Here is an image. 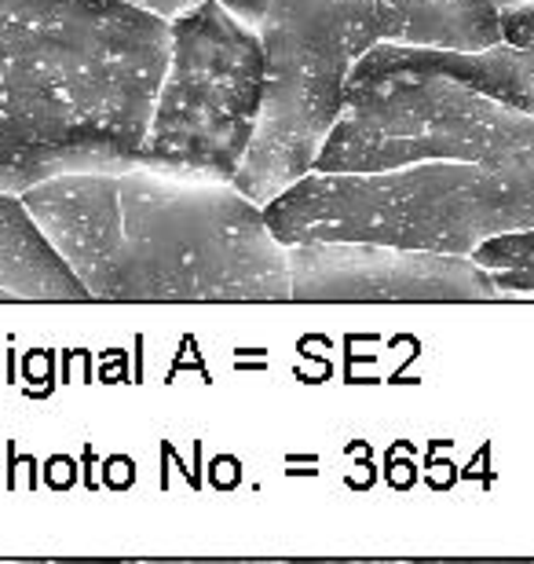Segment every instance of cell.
Returning <instances> with one entry per match:
<instances>
[{
  "label": "cell",
  "mask_w": 534,
  "mask_h": 564,
  "mask_svg": "<svg viewBox=\"0 0 534 564\" xmlns=\"http://www.w3.org/2000/svg\"><path fill=\"white\" fill-rule=\"evenodd\" d=\"M0 301H92L15 191H0Z\"/></svg>",
  "instance_id": "obj_8"
},
{
  "label": "cell",
  "mask_w": 534,
  "mask_h": 564,
  "mask_svg": "<svg viewBox=\"0 0 534 564\" xmlns=\"http://www.w3.org/2000/svg\"><path fill=\"white\" fill-rule=\"evenodd\" d=\"M534 165V118L450 77L400 63L378 41L351 66L315 173H381L411 162Z\"/></svg>",
  "instance_id": "obj_4"
},
{
  "label": "cell",
  "mask_w": 534,
  "mask_h": 564,
  "mask_svg": "<svg viewBox=\"0 0 534 564\" xmlns=\"http://www.w3.org/2000/svg\"><path fill=\"white\" fill-rule=\"evenodd\" d=\"M216 4L231 11L235 19H242L246 26H260L271 11V0H216Z\"/></svg>",
  "instance_id": "obj_14"
},
{
  "label": "cell",
  "mask_w": 534,
  "mask_h": 564,
  "mask_svg": "<svg viewBox=\"0 0 534 564\" xmlns=\"http://www.w3.org/2000/svg\"><path fill=\"white\" fill-rule=\"evenodd\" d=\"M22 202L92 301H290L286 246L235 184L129 165L59 173Z\"/></svg>",
  "instance_id": "obj_1"
},
{
  "label": "cell",
  "mask_w": 534,
  "mask_h": 564,
  "mask_svg": "<svg viewBox=\"0 0 534 564\" xmlns=\"http://www.w3.org/2000/svg\"><path fill=\"white\" fill-rule=\"evenodd\" d=\"M168 63V22L121 0H0V191L129 169Z\"/></svg>",
  "instance_id": "obj_2"
},
{
  "label": "cell",
  "mask_w": 534,
  "mask_h": 564,
  "mask_svg": "<svg viewBox=\"0 0 534 564\" xmlns=\"http://www.w3.org/2000/svg\"><path fill=\"white\" fill-rule=\"evenodd\" d=\"M268 85L264 41L216 0L168 22V63L135 165L235 184Z\"/></svg>",
  "instance_id": "obj_6"
},
{
  "label": "cell",
  "mask_w": 534,
  "mask_h": 564,
  "mask_svg": "<svg viewBox=\"0 0 534 564\" xmlns=\"http://www.w3.org/2000/svg\"><path fill=\"white\" fill-rule=\"evenodd\" d=\"M121 4H129L135 11H146V15H157V19H165V22H173V19L184 15V11L198 8L201 0H121Z\"/></svg>",
  "instance_id": "obj_13"
},
{
  "label": "cell",
  "mask_w": 534,
  "mask_h": 564,
  "mask_svg": "<svg viewBox=\"0 0 534 564\" xmlns=\"http://www.w3.org/2000/svg\"><path fill=\"white\" fill-rule=\"evenodd\" d=\"M268 85L235 187L257 206L297 184L345 110L348 74L384 41L378 0H271L260 22Z\"/></svg>",
  "instance_id": "obj_5"
},
{
  "label": "cell",
  "mask_w": 534,
  "mask_h": 564,
  "mask_svg": "<svg viewBox=\"0 0 534 564\" xmlns=\"http://www.w3.org/2000/svg\"><path fill=\"white\" fill-rule=\"evenodd\" d=\"M392 55L414 70H428L450 82H461L476 93L498 99V104L524 110L534 118V52L513 48L498 41L480 52H447V48H411V44H392Z\"/></svg>",
  "instance_id": "obj_10"
},
{
  "label": "cell",
  "mask_w": 534,
  "mask_h": 564,
  "mask_svg": "<svg viewBox=\"0 0 534 564\" xmlns=\"http://www.w3.org/2000/svg\"><path fill=\"white\" fill-rule=\"evenodd\" d=\"M290 253V301H498L502 290L472 257L378 242H301Z\"/></svg>",
  "instance_id": "obj_7"
},
{
  "label": "cell",
  "mask_w": 534,
  "mask_h": 564,
  "mask_svg": "<svg viewBox=\"0 0 534 564\" xmlns=\"http://www.w3.org/2000/svg\"><path fill=\"white\" fill-rule=\"evenodd\" d=\"M384 41L411 48L480 52L502 41V19L487 0H378Z\"/></svg>",
  "instance_id": "obj_9"
},
{
  "label": "cell",
  "mask_w": 534,
  "mask_h": 564,
  "mask_svg": "<svg viewBox=\"0 0 534 564\" xmlns=\"http://www.w3.org/2000/svg\"><path fill=\"white\" fill-rule=\"evenodd\" d=\"M282 246L378 242L472 257L502 231L534 228V165L411 162L381 173H312L264 206Z\"/></svg>",
  "instance_id": "obj_3"
},
{
  "label": "cell",
  "mask_w": 534,
  "mask_h": 564,
  "mask_svg": "<svg viewBox=\"0 0 534 564\" xmlns=\"http://www.w3.org/2000/svg\"><path fill=\"white\" fill-rule=\"evenodd\" d=\"M487 4H494V8H509V4H520V0H487Z\"/></svg>",
  "instance_id": "obj_15"
},
{
  "label": "cell",
  "mask_w": 534,
  "mask_h": 564,
  "mask_svg": "<svg viewBox=\"0 0 534 564\" xmlns=\"http://www.w3.org/2000/svg\"><path fill=\"white\" fill-rule=\"evenodd\" d=\"M498 19H502L505 44L534 52V0H520V4L498 8Z\"/></svg>",
  "instance_id": "obj_12"
},
{
  "label": "cell",
  "mask_w": 534,
  "mask_h": 564,
  "mask_svg": "<svg viewBox=\"0 0 534 564\" xmlns=\"http://www.w3.org/2000/svg\"><path fill=\"white\" fill-rule=\"evenodd\" d=\"M472 261L491 275L502 297L534 293V228L491 235L472 250Z\"/></svg>",
  "instance_id": "obj_11"
}]
</instances>
